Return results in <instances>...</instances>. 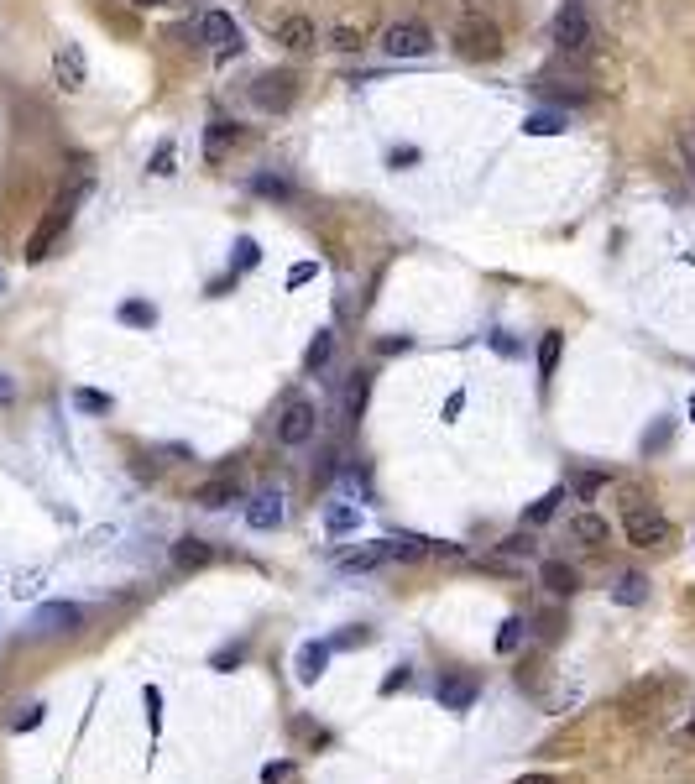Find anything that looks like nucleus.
<instances>
[{
    "instance_id": "obj_1",
    "label": "nucleus",
    "mask_w": 695,
    "mask_h": 784,
    "mask_svg": "<svg viewBox=\"0 0 695 784\" xmlns=\"http://www.w3.org/2000/svg\"><path fill=\"white\" fill-rule=\"evenodd\" d=\"M84 189H89V178L79 183V189H68V194H63L58 204H53V210L37 220V230L27 236V251H21V257H27V262H42V257H48V251L58 246V236L68 230V220H74V204L84 199Z\"/></svg>"
},
{
    "instance_id": "obj_2",
    "label": "nucleus",
    "mask_w": 695,
    "mask_h": 784,
    "mask_svg": "<svg viewBox=\"0 0 695 784\" xmlns=\"http://www.w3.org/2000/svg\"><path fill=\"white\" fill-rule=\"evenodd\" d=\"M455 53L460 58H471V63H492L502 58V27L497 21H486V16H460V27H455Z\"/></svg>"
},
{
    "instance_id": "obj_3",
    "label": "nucleus",
    "mask_w": 695,
    "mask_h": 784,
    "mask_svg": "<svg viewBox=\"0 0 695 784\" xmlns=\"http://www.w3.org/2000/svg\"><path fill=\"white\" fill-rule=\"evenodd\" d=\"M622 534H628V544H638V549H664L669 539H675V523H669L659 507L628 502L622 507Z\"/></svg>"
},
{
    "instance_id": "obj_4",
    "label": "nucleus",
    "mask_w": 695,
    "mask_h": 784,
    "mask_svg": "<svg viewBox=\"0 0 695 784\" xmlns=\"http://www.w3.org/2000/svg\"><path fill=\"white\" fill-rule=\"evenodd\" d=\"M293 100H298V74H293V68H267V74H257V84H251V105L267 110V115L293 110Z\"/></svg>"
},
{
    "instance_id": "obj_5",
    "label": "nucleus",
    "mask_w": 695,
    "mask_h": 784,
    "mask_svg": "<svg viewBox=\"0 0 695 784\" xmlns=\"http://www.w3.org/2000/svg\"><path fill=\"white\" fill-rule=\"evenodd\" d=\"M382 53L387 58H429L434 53V32L424 27V21H392V27L382 32Z\"/></svg>"
},
{
    "instance_id": "obj_6",
    "label": "nucleus",
    "mask_w": 695,
    "mask_h": 784,
    "mask_svg": "<svg viewBox=\"0 0 695 784\" xmlns=\"http://www.w3.org/2000/svg\"><path fill=\"white\" fill-rule=\"evenodd\" d=\"M314 429H319V408L309 398H288V408L277 413V445L298 450V445L314 440Z\"/></svg>"
},
{
    "instance_id": "obj_7",
    "label": "nucleus",
    "mask_w": 695,
    "mask_h": 784,
    "mask_svg": "<svg viewBox=\"0 0 695 784\" xmlns=\"http://www.w3.org/2000/svg\"><path fill=\"white\" fill-rule=\"evenodd\" d=\"M554 42H560L565 53H591L596 48V27H591V16L575 6H560V16H554Z\"/></svg>"
},
{
    "instance_id": "obj_8",
    "label": "nucleus",
    "mask_w": 695,
    "mask_h": 784,
    "mask_svg": "<svg viewBox=\"0 0 695 784\" xmlns=\"http://www.w3.org/2000/svg\"><path fill=\"white\" fill-rule=\"evenodd\" d=\"M84 79H89L84 48H79V42H58V48H53V84L63 89V95H79Z\"/></svg>"
},
{
    "instance_id": "obj_9",
    "label": "nucleus",
    "mask_w": 695,
    "mask_h": 784,
    "mask_svg": "<svg viewBox=\"0 0 695 784\" xmlns=\"http://www.w3.org/2000/svg\"><path fill=\"white\" fill-rule=\"evenodd\" d=\"M199 42L220 48V58L241 53V27H236V16H230V11H204V16H199Z\"/></svg>"
},
{
    "instance_id": "obj_10",
    "label": "nucleus",
    "mask_w": 695,
    "mask_h": 784,
    "mask_svg": "<svg viewBox=\"0 0 695 784\" xmlns=\"http://www.w3.org/2000/svg\"><path fill=\"white\" fill-rule=\"evenodd\" d=\"M32 628H37V633H74V628H84V607H74V602H48V607H37Z\"/></svg>"
},
{
    "instance_id": "obj_11",
    "label": "nucleus",
    "mask_w": 695,
    "mask_h": 784,
    "mask_svg": "<svg viewBox=\"0 0 695 784\" xmlns=\"http://www.w3.org/2000/svg\"><path fill=\"white\" fill-rule=\"evenodd\" d=\"M189 502L204 507V513H220V507L241 502V481H236V476H215V481H204V487H194Z\"/></svg>"
},
{
    "instance_id": "obj_12",
    "label": "nucleus",
    "mask_w": 695,
    "mask_h": 784,
    "mask_svg": "<svg viewBox=\"0 0 695 784\" xmlns=\"http://www.w3.org/2000/svg\"><path fill=\"white\" fill-rule=\"evenodd\" d=\"M246 523L257 528V534H272V528L283 523V492H257V497H246Z\"/></svg>"
},
{
    "instance_id": "obj_13",
    "label": "nucleus",
    "mask_w": 695,
    "mask_h": 784,
    "mask_svg": "<svg viewBox=\"0 0 695 784\" xmlns=\"http://www.w3.org/2000/svg\"><path fill=\"white\" fill-rule=\"evenodd\" d=\"M330 643H319V638H309L304 649H298V659H293V670H298V685H314L324 670H330Z\"/></svg>"
},
{
    "instance_id": "obj_14",
    "label": "nucleus",
    "mask_w": 695,
    "mask_h": 784,
    "mask_svg": "<svg viewBox=\"0 0 695 784\" xmlns=\"http://www.w3.org/2000/svg\"><path fill=\"white\" fill-rule=\"evenodd\" d=\"M277 42H283L288 53H309L319 42V32H314L309 16H283V21H277Z\"/></svg>"
},
{
    "instance_id": "obj_15",
    "label": "nucleus",
    "mask_w": 695,
    "mask_h": 784,
    "mask_svg": "<svg viewBox=\"0 0 695 784\" xmlns=\"http://www.w3.org/2000/svg\"><path fill=\"white\" fill-rule=\"evenodd\" d=\"M236 142H241V126L236 121H210V131H204V163H225Z\"/></svg>"
},
{
    "instance_id": "obj_16",
    "label": "nucleus",
    "mask_w": 695,
    "mask_h": 784,
    "mask_svg": "<svg viewBox=\"0 0 695 784\" xmlns=\"http://www.w3.org/2000/svg\"><path fill=\"white\" fill-rule=\"evenodd\" d=\"M534 89H539L544 100H554V110H565V105H586V100H591V89H586L581 79H570V84H565V79H539Z\"/></svg>"
},
{
    "instance_id": "obj_17",
    "label": "nucleus",
    "mask_w": 695,
    "mask_h": 784,
    "mask_svg": "<svg viewBox=\"0 0 695 784\" xmlns=\"http://www.w3.org/2000/svg\"><path fill=\"white\" fill-rule=\"evenodd\" d=\"M539 586L554 591V596H575V591H581V575H575L565 560H544L539 565Z\"/></svg>"
},
{
    "instance_id": "obj_18",
    "label": "nucleus",
    "mask_w": 695,
    "mask_h": 784,
    "mask_svg": "<svg viewBox=\"0 0 695 784\" xmlns=\"http://www.w3.org/2000/svg\"><path fill=\"white\" fill-rule=\"evenodd\" d=\"M565 126H570V115H565V110H554V105L523 115V136H560Z\"/></svg>"
},
{
    "instance_id": "obj_19",
    "label": "nucleus",
    "mask_w": 695,
    "mask_h": 784,
    "mask_svg": "<svg viewBox=\"0 0 695 784\" xmlns=\"http://www.w3.org/2000/svg\"><path fill=\"white\" fill-rule=\"evenodd\" d=\"M210 555H215V549L204 544L199 534H183V539L173 544V565H178V570H204V565H210Z\"/></svg>"
},
{
    "instance_id": "obj_20",
    "label": "nucleus",
    "mask_w": 695,
    "mask_h": 784,
    "mask_svg": "<svg viewBox=\"0 0 695 784\" xmlns=\"http://www.w3.org/2000/svg\"><path fill=\"white\" fill-rule=\"evenodd\" d=\"M439 706H445V711H471L476 706V680H466V675L439 680Z\"/></svg>"
},
{
    "instance_id": "obj_21",
    "label": "nucleus",
    "mask_w": 695,
    "mask_h": 784,
    "mask_svg": "<svg viewBox=\"0 0 695 784\" xmlns=\"http://www.w3.org/2000/svg\"><path fill=\"white\" fill-rule=\"evenodd\" d=\"M612 602H622V607H643V602H648V575L622 570L617 581H612Z\"/></svg>"
},
{
    "instance_id": "obj_22",
    "label": "nucleus",
    "mask_w": 695,
    "mask_h": 784,
    "mask_svg": "<svg viewBox=\"0 0 695 784\" xmlns=\"http://www.w3.org/2000/svg\"><path fill=\"white\" fill-rule=\"evenodd\" d=\"M570 534L596 549V544H607V539H612V523H607V518H596V513H575V518H570Z\"/></svg>"
},
{
    "instance_id": "obj_23",
    "label": "nucleus",
    "mask_w": 695,
    "mask_h": 784,
    "mask_svg": "<svg viewBox=\"0 0 695 784\" xmlns=\"http://www.w3.org/2000/svg\"><path fill=\"white\" fill-rule=\"evenodd\" d=\"M560 356H565V335L560 330H544V340H539V382L549 387V377L560 372Z\"/></svg>"
},
{
    "instance_id": "obj_24",
    "label": "nucleus",
    "mask_w": 695,
    "mask_h": 784,
    "mask_svg": "<svg viewBox=\"0 0 695 784\" xmlns=\"http://www.w3.org/2000/svg\"><path fill=\"white\" fill-rule=\"evenodd\" d=\"M324 528L340 539V534H356L361 528V507H351V502H330L324 507Z\"/></svg>"
},
{
    "instance_id": "obj_25",
    "label": "nucleus",
    "mask_w": 695,
    "mask_h": 784,
    "mask_svg": "<svg viewBox=\"0 0 695 784\" xmlns=\"http://www.w3.org/2000/svg\"><path fill=\"white\" fill-rule=\"evenodd\" d=\"M330 356H335V330H319V335L309 340V351H304V372H309V377L324 372V366H330Z\"/></svg>"
},
{
    "instance_id": "obj_26",
    "label": "nucleus",
    "mask_w": 695,
    "mask_h": 784,
    "mask_svg": "<svg viewBox=\"0 0 695 784\" xmlns=\"http://www.w3.org/2000/svg\"><path fill=\"white\" fill-rule=\"evenodd\" d=\"M424 555H429L424 534H392L387 539V560H424Z\"/></svg>"
},
{
    "instance_id": "obj_27",
    "label": "nucleus",
    "mask_w": 695,
    "mask_h": 784,
    "mask_svg": "<svg viewBox=\"0 0 695 784\" xmlns=\"http://www.w3.org/2000/svg\"><path fill=\"white\" fill-rule=\"evenodd\" d=\"M121 325L152 330V325H157V304H147V298H126V304H121Z\"/></svg>"
},
{
    "instance_id": "obj_28",
    "label": "nucleus",
    "mask_w": 695,
    "mask_h": 784,
    "mask_svg": "<svg viewBox=\"0 0 695 784\" xmlns=\"http://www.w3.org/2000/svg\"><path fill=\"white\" fill-rule=\"evenodd\" d=\"M382 560H387V539H372V544H361L356 555H345L340 565H345V570H372V565H382Z\"/></svg>"
},
{
    "instance_id": "obj_29",
    "label": "nucleus",
    "mask_w": 695,
    "mask_h": 784,
    "mask_svg": "<svg viewBox=\"0 0 695 784\" xmlns=\"http://www.w3.org/2000/svg\"><path fill=\"white\" fill-rule=\"evenodd\" d=\"M366 392H372V377L356 372V377H351V392H345V419H351V424L366 413Z\"/></svg>"
},
{
    "instance_id": "obj_30",
    "label": "nucleus",
    "mask_w": 695,
    "mask_h": 784,
    "mask_svg": "<svg viewBox=\"0 0 695 784\" xmlns=\"http://www.w3.org/2000/svg\"><path fill=\"white\" fill-rule=\"evenodd\" d=\"M560 502H565V487L544 492V497H539V502H534V507H528V513H523V523H549L554 513H560Z\"/></svg>"
},
{
    "instance_id": "obj_31",
    "label": "nucleus",
    "mask_w": 695,
    "mask_h": 784,
    "mask_svg": "<svg viewBox=\"0 0 695 784\" xmlns=\"http://www.w3.org/2000/svg\"><path fill=\"white\" fill-rule=\"evenodd\" d=\"M74 408H79V413H110L115 403H110V392H95V387H79V392H74Z\"/></svg>"
},
{
    "instance_id": "obj_32",
    "label": "nucleus",
    "mask_w": 695,
    "mask_h": 784,
    "mask_svg": "<svg viewBox=\"0 0 695 784\" xmlns=\"http://www.w3.org/2000/svg\"><path fill=\"white\" fill-rule=\"evenodd\" d=\"M523 633H528V622H523V617H507L502 633H497V654H513L518 643H523Z\"/></svg>"
},
{
    "instance_id": "obj_33",
    "label": "nucleus",
    "mask_w": 695,
    "mask_h": 784,
    "mask_svg": "<svg viewBox=\"0 0 695 784\" xmlns=\"http://www.w3.org/2000/svg\"><path fill=\"white\" fill-rule=\"evenodd\" d=\"M251 189L267 194V199H293V183L288 178H272V173H257V178H251Z\"/></svg>"
},
{
    "instance_id": "obj_34",
    "label": "nucleus",
    "mask_w": 695,
    "mask_h": 784,
    "mask_svg": "<svg viewBox=\"0 0 695 784\" xmlns=\"http://www.w3.org/2000/svg\"><path fill=\"white\" fill-rule=\"evenodd\" d=\"M173 163H178V147H173V142H157V152H152V178H173V173H178Z\"/></svg>"
},
{
    "instance_id": "obj_35",
    "label": "nucleus",
    "mask_w": 695,
    "mask_h": 784,
    "mask_svg": "<svg viewBox=\"0 0 695 784\" xmlns=\"http://www.w3.org/2000/svg\"><path fill=\"white\" fill-rule=\"evenodd\" d=\"M675 152H680L685 173L695 178V121H685V126H680V136H675Z\"/></svg>"
},
{
    "instance_id": "obj_36",
    "label": "nucleus",
    "mask_w": 695,
    "mask_h": 784,
    "mask_svg": "<svg viewBox=\"0 0 695 784\" xmlns=\"http://www.w3.org/2000/svg\"><path fill=\"white\" fill-rule=\"evenodd\" d=\"M257 262H262V246L251 241V236H241V241H236V262H230V267H236V272H251Z\"/></svg>"
},
{
    "instance_id": "obj_37",
    "label": "nucleus",
    "mask_w": 695,
    "mask_h": 784,
    "mask_svg": "<svg viewBox=\"0 0 695 784\" xmlns=\"http://www.w3.org/2000/svg\"><path fill=\"white\" fill-rule=\"evenodd\" d=\"M502 555H507V560H534L539 544L528 539V534H513V539H502Z\"/></svg>"
},
{
    "instance_id": "obj_38",
    "label": "nucleus",
    "mask_w": 695,
    "mask_h": 784,
    "mask_svg": "<svg viewBox=\"0 0 695 784\" xmlns=\"http://www.w3.org/2000/svg\"><path fill=\"white\" fill-rule=\"evenodd\" d=\"M330 48H335V53H361V32H356V27H335V32H330Z\"/></svg>"
},
{
    "instance_id": "obj_39",
    "label": "nucleus",
    "mask_w": 695,
    "mask_h": 784,
    "mask_svg": "<svg viewBox=\"0 0 695 784\" xmlns=\"http://www.w3.org/2000/svg\"><path fill=\"white\" fill-rule=\"evenodd\" d=\"M413 351V335H382L377 340V356H408Z\"/></svg>"
},
{
    "instance_id": "obj_40",
    "label": "nucleus",
    "mask_w": 695,
    "mask_h": 784,
    "mask_svg": "<svg viewBox=\"0 0 695 784\" xmlns=\"http://www.w3.org/2000/svg\"><path fill=\"white\" fill-rule=\"evenodd\" d=\"M601 487H607V476H601V471H586V476H575V497H586V502H591V497H596Z\"/></svg>"
},
{
    "instance_id": "obj_41",
    "label": "nucleus",
    "mask_w": 695,
    "mask_h": 784,
    "mask_svg": "<svg viewBox=\"0 0 695 784\" xmlns=\"http://www.w3.org/2000/svg\"><path fill=\"white\" fill-rule=\"evenodd\" d=\"M241 659H246V649H241V643H230V649H220V654H215L210 664H215V670H220V675H230V670H236V664H241Z\"/></svg>"
},
{
    "instance_id": "obj_42",
    "label": "nucleus",
    "mask_w": 695,
    "mask_h": 784,
    "mask_svg": "<svg viewBox=\"0 0 695 784\" xmlns=\"http://www.w3.org/2000/svg\"><path fill=\"white\" fill-rule=\"evenodd\" d=\"M361 643H372V628H345L330 649H361Z\"/></svg>"
},
{
    "instance_id": "obj_43",
    "label": "nucleus",
    "mask_w": 695,
    "mask_h": 784,
    "mask_svg": "<svg viewBox=\"0 0 695 784\" xmlns=\"http://www.w3.org/2000/svg\"><path fill=\"white\" fill-rule=\"evenodd\" d=\"M319 278V262H298L293 272H288V288H304V283H314Z\"/></svg>"
},
{
    "instance_id": "obj_44",
    "label": "nucleus",
    "mask_w": 695,
    "mask_h": 784,
    "mask_svg": "<svg viewBox=\"0 0 695 784\" xmlns=\"http://www.w3.org/2000/svg\"><path fill=\"white\" fill-rule=\"evenodd\" d=\"M142 701H147V722H152V732H157V727H162V690L147 685V696H142Z\"/></svg>"
},
{
    "instance_id": "obj_45",
    "label": "nucleus",
    "mask_w": 695,
    "mask_h": 784,
    "mask_svg": "<svg viewBox=\"0 0 695 784\" xmlns=\"http://www.w3.org/2000/svg\"><path fill=\"white\" fill-rule=\"evenodd\" d=\"M293 779V764H267L262 769V784H288Z\"/></svg>"
},
{
    "instance_id": "obj_46",
    "label": "nucleus",
    "mask_w": 695,
    "mask_h": 784,
    "mask_svg": "<svg viewBox=\"0 0 695 784\" xmlns=\"http://www.w3.org/2000/svg\"><path fill=\"white\" fill-rule=\"evenodd\" d=\"M236 283H241V272H236V267H230V272H225V278H215V283H210V298H225V293H230V288H236Z\"/></svg>"
},
{
    "instance_id": "obj_47",
    "label": "nucleus",
    "mask_w": 695,
    "mask_h": 784,
    "mask_svg": "<svg viewBox=\"0 0 695 784\" xmlns=\"http://www.w3.org/2000/svg\"><path fill=\"white\" fill-rule=\"evenodd\" d=\"M37 722H42V706H27V711H21V717H16L11 727H16V732H32Z\"/></svg>"
},
{
    "instance_id": "obj_48",
    "label": "nucleus",
    "mask_w": 695,
    "mask_h": 784,
    "mask_svg": "<svg viewBox=\"0 0 695 784\" xmlns=\"http://www.w3.org/2000/svg\"><path fill=\"white\" fill-rule=\"evenodd\" d=\"M398 685H408V670H403V664H398V670H392V675L382 680V696H392V690H398Z\"/></svg>"
},
{
    "instance_id": "obj_49",
    "label": "nucleus",
    "mask_w": 695,
    "mask_h": 784,
    "mask_svg": "<svg viewBox=\"0 0 695 784\" xmlns=\"http://www.w3.org/2000/svg\"><path fill=\"white\" fill-rule=\"evenodd\" d=\"M6 403H16V377L0 372V408H6Z\"/></svg>"
},
{
    "instance_id": "obj_50",
    "label": "nucleus",
    "mask_w": 695,
    "mask_h": 784,
    "mask_svg": "<svg viewBox=\"0 0 695 784\" xmlns=\"http://www.w3.org/2000/svg\"><path fill=\"white\" fill-rule=\"evenodd\" d=\"M460 408H466V392H450V398H445V419H460Z\"/></svg>"
},
{
    "instance_id": "obj_51",
    "label": "nucleus",
    "mask_w": 695,
    "mask_h": 784,
    "mask_svg": "<svg viewBox=\"0 0 695 784\" xmlns=\"http://www.w3.org/2000/svg\"><path fill=\"white\" fill-rule=\"evenodd\" d=\"M664 440H669V429H664V424H659V429H648V434H643V450H659Z\"/></svg>"
},
{
    "instance_id": "obj_52",
    "label": "nucleus",
    "mask_w": 695,
    "mask_h": 784,
    "mask_svg": "<svg viewBox=\"0 0 695 784\" xmlns=\"http://www.w3.org/2000/svg\"><path fill=\"white\" fill-rule=\"evenodd\" d=\"M513 784H560V774H523V779H513Z\"/></svg>"
},
{
    "instance_id": "obj_53",
    "label": "nucleus",
    "mask_w": 695,
    "mask_h": 784,
    "mask_svg": "<svg viewBox=\"0 0 695 784\" xmlns=\"http://www.w3.org/2000/svg\"><path fill=\"white\" fill-rule=\"evenodd\" d=\"M131 6H142V11H152V6H162V0H131Z\"/></svg>"
},
{
    "instance_id": "obj_54",
    "label": "nucleus",
    "mask_w": 695,
    "mask_h": 784,
    "mask_svg": "<svg viewBox=\"0 0 695 784\" xmlns=\"http://www.w3.org/2000/svg\"><path fill=\"white\" fill-rule=\"evenodd\" d=\"M685 737H690V743H695V711H690V722H685Z\"/></svg>"
},
{
    "instance_id": "obj_55",
    "label": "nucleus",
    "mask_w": 695,
    "mask_h": 784,
    "mask_svg": "<svg viewBox=\"0 0 695 784\" xmlns=\"http://www.w3.org/2000/svg\"><path fill=\"white\" fill-rule=\"evenodd\" d=\"M690 419H695V398H690Z\"/></svg>"
},
{
    "instance_id": "obj_56",
    "label": "nucleus",
    "mask_w": 695,
    "mask_h": 784,
    "mask_svg": "<svg viewBox=\"0 0 695 784\" xmlns=\"http://www.w3.org/2000/svg\"><path fill=\"white\" fill-rule=\"evenodd\" d=\"M0 288H6V272H0Z\"/></svg>"
}]
</instances>
